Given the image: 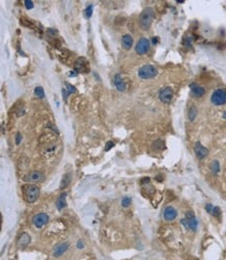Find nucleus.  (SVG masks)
<instances>
[{
    "mask_svg": "<svg viewBox=\"0 0 226 260\" xmlns=\"http://www.w3.org/2000/svg\"><path fill=\"white\" fill-rule=\"evenodd\" d=\"M213 208H214V206L211 205V204H206V205H205V209H206V211L211 214V211H213Z\"/></svg>",
    "mask_w": 226,
    "mask_h": 260,
    "instance_id": "28",
    "label": "nucleus"
},
{
    "mask_svg": "<svg viewBox=\"0 0 226 260\" xmlns=\"http://www.w3.org/2000/svg\"><path fill=\"white\" fill-rule=\"evenodd\" d=\"M138 75L142 79H151L157 75V69L152 65H145L138 71Z\"/></svg>",
    "mask_w": 226,
    "mask_h": 260,
    "instance_id": "2",
    "label": "nucleus"
},
{
    "mask_svg": "<svg viewBox=\"0 0 226 260\" xmlns=\"http://www.w3.org/2000/svg\"><path fill=\"white\" fill-rule=\"evenodd\" d=\"M69 248V243L68 241H65V243H61L58 245H56L55 247L53 248V251H52V254H53L54 257H60L62 256L65 252L68 250Z\"/></svg>",
    "mask_w": 226,
    "mask_h": 260,
    "instance_id": "10",
    "label": "nucleus"
},
{
    "mask_svg": "<svg viewBox=\"0 0 226 260\" xmlns=\"http://www.w3.org/2000/svg\"><path fill=\"white\" fill-rule=\"evenodd\" d=\"M209 169H211V173L215 174V175H216V174L219 173V171H220V163H219V161H218V160L211 161V165H209Z\"/></svg>",
    "mask_w": 226,
    "mask_h": 260,
    "instance_id": "19",
    "label": "nucleus"
},
{
    "mask_svg": "<svg viewBox=\"0 0 226 260\" xmlns=\"http://www.w3.org/2000/svg\"><path fill=\"white\" fill-rule=\"evenodd\" d=\"M130 203H131V199L128 197L123 198V200H122V206L123 207H128L130 205Z\"/></svg>",
    "mask_w": 226,
    "mask_h": 260,
    "instance_id": "25",
    "label": "nucleus"
},
{
    "mask_svg": "<svg viewBox=\"0 0 226 260\" xmlns=\"http://www.w3.org/2000/svg\"><path fill=\"white\" fill-rule=\"evenodd\" d=\"M211 101L215 105H224L226 103V90L218 89L211 94Z\"/></svg>",
    "mask_w": 226,
    "mask_h": 260,
    "instance_id": "4",
    "label": "nucleus"
},
{
    "mask_svg": "<svg viewBox=\"0 0 226 260\" xmlns=\"http://www.w3.org/2000/svg\"><path fill=\"white\" fill-rule=\"evenodd\" d=\"M34 95L36 96L38 98H44L45 97V93H44V90H43L42 87H36L34 89Z\"/></svg>",
    "mask_w": 226,
    "mask_h": 260,
    "instance_id": "22",
    "label": "nucleus"
},
{
    "mask_svg": "<svg viewBox=\"0 0 226 260\" xmlns=\"http://www.w3.org/2000/svg\"><path fill=\"white\" fill-rule=\"evenodd\" d=\"M154 17H155V14H154L153 9L151 7H147L145 9L143 12L141 13L139 18V22H140V26L143 30H148L151 26L152 22L154 20Z\"/></svg>",
    "mask_w": 226,
    "mask_h": 260,
    "instance_id": "1",
    "label": "nucleus"
},
{
    "mask_svg": "<svg viewBox=\"0 0 226 260\" xmlns=\"http://www.w3.org/2000/svg\"><path fill=\"white\" fill-rule=\"evenodd\" d=\"M87 68V65H85V59L83 57L81 58H78L75 63L74 66V70L76 72H85V69Z\"/></svg>",
    "mask_w": 226,
    "mask_h": 260,
    "instance_id": "17",
    "label": "nucleus"
},
{
    "mask_svg": "<svg viewBox=\"0 0 226 260\" xmlns=\"http://www.w3.org/2000/svg\"><path fill=\"white\" fill-rule=\"evenodd\" d=\"M194 151H195V154H196L197 158L199 159L205 158V157L207 156V154H209V150H207L205 147H203L199 142H197L196 144H195Z\"/></svg>",
    "mask_w": 226,
    "mask_h": 260,
    "instance_id": "9",
    "label": "nucleus"
},
{
    "mask_svg": "<svg viewBox=\"0 0 226 260\" xmlns=\"http://www.w3.org/2000/svg\"><path fill=\"white\" fill-rule=\"evenodd\" d=\"M39 194H40V189H39L38 186L29 185L27 188H26V192H25L26 200H27L29 203H34V202H36V199L39 198Z\"/></svg>",
    "mask_w": 226,
    "mask_h": 260,
    "instance_id": "5",
    "label": "nucleus"
},
{
    "mask_svg": "<svg viewBox=\"0 0 226 260\" xmlns=\"http://www.w3.org/2000/svg\"><path fill=\"white\" fill-rule=\"evenodd\" d=\"M182 225L184 227H186V229H189V230H192V231H196L197 230V225H198V222L196 220V216L195 214L193 213L192 211H188L186 213V218H182L180 221Z\"/></svg>",
    "mask_w": 226,
    "mask_h": 260,
    "instance_id": "3",
    "label": "nucleus"
},
{
    "mask_svg": "<svg viewBox=\"0 0 226 260\" xmlns=\"http://www.w3.org/2000/svg\"><path fill=\"white\" fill-rule=\"evenodd\" d=\"M43 178H44V175H43L41 172L34 171V172L29 173L28 175H26L25 178H24V180L27 182H38V181L43 180Z\"/></svg>",
    "mask_w": 226,
    "mask_h": 260,
    "instance_id": "13",
    "label": "nucleus"
},
{
    "mask_svg": "<svg viewBox=\"0 0 226 260\" xmlns=\"http://www.w3.org/2000/svg\"><path fill=\"white\" fill-rule=\"evenodd\" d=\"M132 44H133V39H132V36H130V34H125V36H123V38H122V46H123L126 50L131 48Z\"/></svg>",
    "mask_w": 226,
    "mask_h": 260,
    "instance_id": "16",
    "label": "nucleus"
},
{
    "mask_svg": "<svg viewBox=\"0 0 226 260\" xmlns=\"http://www.w3.org/2000/svg\"><path fill=\"white\" fill-rule=\"evenodd\" d=\"M157 41H158V40H157V39H156V38H153V39H152V42H153V44H154V45H155L156 43H157Z\"/></svg>",
    "mask_w": 226,
    "mask_h": 260,
    "instance_id": "32",
    "label": "nucleus"
},
{
    "mask_svg": "<svg viewBox=\"0 0 226 260\" xmlns=\"http://www.w3.org/2000/svg\"><path fill=\"white\" fill-rule=\"evenodd\" d=\"M211 216H215V218H221V210H220V208L218 207V206H214L213 211H211Z\"/></svg>",
    "mask_w": 226,
    "mask_h": 260,
    "instance_id": "23",
    "label": "nucleus"
},
{
    "mask_svg": "<svg viewBox=\"0 0 226 260\" xmlns=\"http://www.w3.org/2000/svg\"><path fill=\"white\" fill-rule=\"evenodd\" d=\"M66 197H67L66 192L62 194L60 197H58V201H56V207H58V210H62L64 207H66Z\"/></svg>",
    "mask_w": 226,
    "mask_h": 260,
    "instance_id": "18",
    "label": "nucleus"
},
{
    "mask_svg": "<svg viewBox=\"0 0 226 260\" xmlns=\"http://www.w3.org/2000/svg\"><path fill=\"white\" fill-rule=\"evenodd\" d=\"M158 97H160V100L164 103H170L172 101L173 98V91L171 87H164L160 91V94H158Z\"/></svg>",
    "mask_w": 226,
    "mask_h": 260,
    "instance_id": "7",
    "label": "nucleus"
},
{
    "mask_svg": "<svg viewBox=\"0 0 226 260\" xmlns=\"http://www.w3.org/2000/svg\"><path fill=\"white\" fill-rule=\"evenodd\" d=\"M197 114H198V110H197V107L196 106H191L190 107V110H189V119H190V121H194L195 118L197 117Z\"/></svg>",
    "mask_w": 226,
    "mask_h": 260,
    "instance_id": "21",
    "label": "nucleus"
},
{
    "mask_svg": "<svg viewBox=\"0 0 226 260\" xmlns=\"http://www.w3.org/2000/svg\"><path fill=\"white\" fill-rule=\"evenodd\" d=\"M24 3H25V7L27 9H30L34 7V3H32V1H29V0H25L24 1Z\"/></svg>",
    "mask_w": 226,
    "mask_h": 260,
    "instance_id": "27",
    "label": "nucleus"
},
{
    "mask_svg": "<svg viewBox=\"0 0 226 260\" xmlns=\"http://www.w3.org/2000/svg\"><path fill=\"white\" fill-rule=\"evenodd\" d=\"M30 240H31V238H30V235L28 234V233H22L17 241L18 248H19V249H24V248H26L29 245Z\"/></svg>",
    "mask_w": 226,
    "mask_h": 260,
    "instance_id": "11",
    "label": "nucleus"
},
{
    "mask_svg": "<svg viewBox=\"0 0 226 260\" xmlns=\"http://www.w3.org/2000/svg\"><path fill=\"white\" fill-rule=\"evenodd\" d=\"M21 138H22V135L20 133H17V136H16V144L19 145L20 142H21Z\"/></svg>",
    "mask_w": 226,
    "mask_h": 260,
    "instance_id": "30",
    "label": "nucleus"
},
{
    "mask_svg": "<svg viewBox=\"0 0 226 260\" xmlns=\"http://www.w3.org/2000/svg\"><path fill=\"white\" fill-rule=\"evenodd\" d=\"M70 176H71L70 174H66V175L64 176V178L62 179V182H61V186H60L61 189H63V188L67 187V186L69 185V183H70V181H71Z\"/></svg>",
    "mask_w": 226,
    "mask_h": 260,
    "instance_id": "20",
    "label": "nucleus"
},
{
    "mask_svg": "<svg viewBox=\"0 0 226 260\" xmlns=\"http://www.w3.org/2000/svg\"><path fill=\"white\" fill-rule=\"evenodd\" d=\"M223 118H224V119H226V110H225V111H224V114H223Z\"/></svg>",
    "mask_w": 226,
    "mask_h": 260,
    "instance_id": "33",
    "label": "nucleus"
},
{
    "mask_svg": "<svg viewBox=\"0 0 226 260\" xmlns=\"http://www.w3.org/2000/svg\"><path fill=\"white\" fill-rule=\"evenodd\" d=\"M93 14V5L92 4H90L89 7L85 9V18H91V16H92Z\"/></svg>",
    "mask_w": 226,
    "mask_h": 260,
    "instance_id": "24",
    "label": "nucleus"
},
{
    "mask_svg": "<svg viewBox=\"0 0 226 260\" xmlns=\"http://www.w3.org/2000/svg\"><path fill=\"white\" fill-rule=\"evenodd\" d=\"M66 87H67V89H68L69 94H72V93H75V92H76V89H75L74 87H72L71 84H69V83H66Z\"/></svg>",
    "mask_w": 226,
    "mask_h": 260,
    "instance_id": "26",
    "label": "nucleus"
},
{
    "mask_svg": "<svg viewBox=\"0 0 226 260\" xmlns=\"http://www.w3.org/2000/svg\"><path fill=\"white\" fill-rule=\"evenodd\" d=\"M77 248H78V249H82L83 248V243L81 240H78V243H77Z\"/></svg>",
    "mask_w": 226,
    "mask_h": 260,
    "instance_id": "31",
    "label": "nucleus"
},
{
    "mask_svg": "<svg viewBox=\"0 0 226 260\" xmlns=\"http://www.w3.org/2000/svg\"><path fill=\"white\" fill-rule=\"evenodd\" d=\"M114 145H115V144H114L113 142H107L106 146H105V151H109L112 147H114Z\"/></svg>",
    "mask_w": 226,
    "mask_h": 260,
    "instance_id": "29",
    "label": "nucleus"
},
{
    "mask_svg": "<svg viewBox=\"0 0 226 260\" xmlns=\"http://www.w3.org/2000/svg\"><path fill=\"white\" fill-rule=\"evenodd\" d=\"M150 48V41L146 38H142L138 41L137 45H136V52L138 54H145L148 52Z\"/></svg>",
    "mask_w": 226,
    "mask_h": 260,
    "instance_id": "6",
    "label": "nucleus"
},
{
    "mask_svg": "<svg viewBox=\"0 0 226 260\" xmlns=\"http://www.w3.org/2000/svg\"><path fill=\"white\" fill-rule=\"evenodd\" d=\"M190 89H191V93L194 97H202L203 95L205 94V90L203 89L202 87H200L199 84L197 83H191L190 85Z\"/></svg>",
    "mask_w": 226,
    "mask_h": 260,
    "instance_id": "14",
    "label": "nucleus"
},
{
    "mask_svg": "<svg viewBox=\"0 0 226 260\" xmlns=\"http://www.w3.org/2000/svg\"><path fill=\"white\" fill-rule=\"evenodd\" d=\"M49 220V216L46 213H38L32 218V223L36 228H42L44 225H46Z\"/></svg>",
    "mask_w": 226,
    "mask_h": 260,
    "instance_id": "8",
    "label": "nucleus"
},
{
    "mask_svg": "<svg viewBox=\"0 0 226 260\" xmlns=\"http://www.w3.org/2000/svg\"><path fill=\"white\" fill-rule=\"evenodd\" d=\"M114 83H115L116 87H117V90L119 92L125 91V83H124V81L122 80V77L120 74H117L115 76V78H114Z\"/></svg>",
    "mask_w": 226,
    "mask_h": 260,
    "instance_id": "15",
    "label": "nucleus"
},
{
    "mask_svg": "<svg viewBox=\"0 0 226 260\" xmlns=\"http://www.w3.org/2000/svg\"><path fill=\"white\" fill-rule=\"evenodd\" d=\"M177 216V211L175 210L174 207L172 206H168V207L165 208L164 210V218L168 222H171V221L175 220Z\"/></svg>",
    "mask_w": 226,
    "mask_h": 260,
    "instance_id": "12",
    "label": "nucleus"
}]
</instances>
